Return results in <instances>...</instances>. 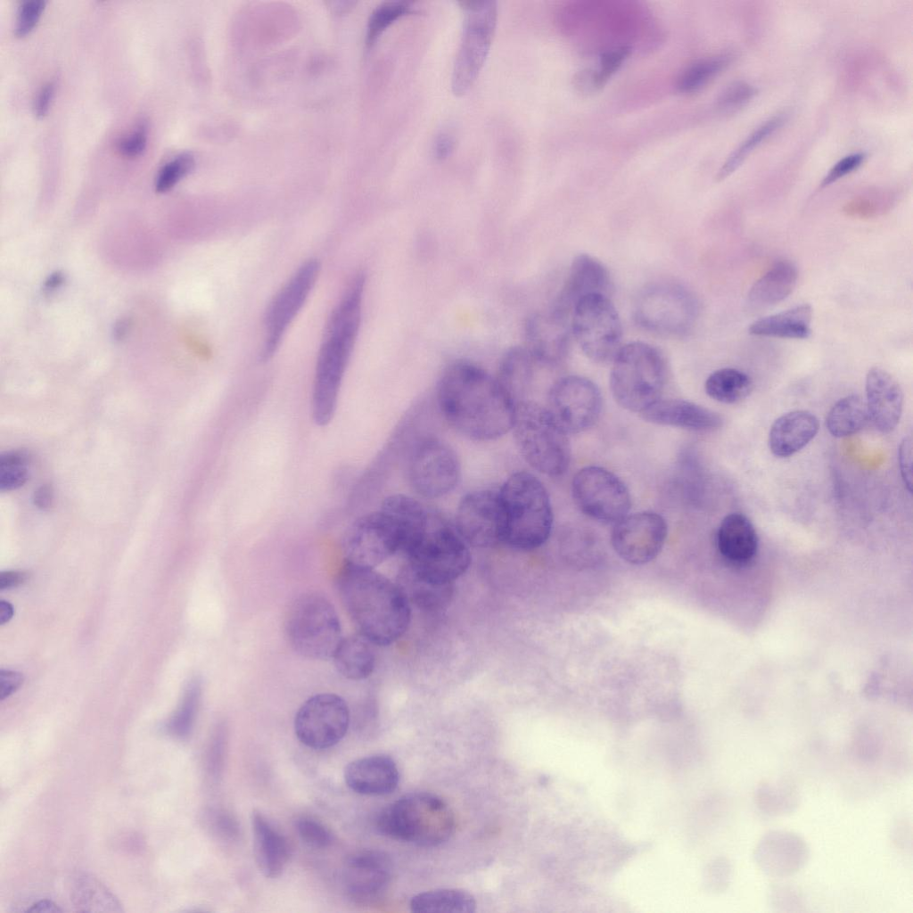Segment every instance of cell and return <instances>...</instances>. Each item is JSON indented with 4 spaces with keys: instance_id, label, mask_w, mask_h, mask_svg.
Returning <instances> with one entry per match:
<instances>
[{
    "instance_id": "obj_16",
    "label": "cell",
    "mask_w": 913,
    "mask_h": 913,
    "mask_svg": "<svg viewBox=\"0 0 913 913\" xmlns=\"http://www.w3.org/2000/svg\"><path fill=\"white\" fill-rule=\"evenodd\" d=\"M350 711L345 700L333 693L308 698L294 718V732L307 747L322 750L338 744L346 735Z\"/></svg>"
},
{
    "instance_id": "obj_3",
    "label": "cell",
    "mask_w": 913,
    "mask_h": 913,
    "mask_svg": "<svg viewBox=\"0 0 913 913\" xmlns=\"http://www.w3.org/2000/svg\"><path fill=\"white\" fill-rule=\"evenodd\" d=\"M365 280L357 276L333 311L321 344L312 388L311 415L327 425L336 411L342 378L360 326Z\"/></svg>"
},
{
    "instance_id": "obj_24",
    "label": "cell",
    "mask_w": 913,
    "mask_h": 913,
    "mask_svg": "<svg viewBox=\"0 0 913 913\" xmlns=\"http://www.w3.org/2000/svg\"><path fill=\"white\" fill-rule=\"evenodd\" d=\"M611 289L612 282L606 267L594 257L580 254L573 259L567 279L551 307L571 317L575 305L582 298L592 294L609 296Z\"/></svg>"
},
{
    "instance_id": "obj_50",
    "label": "cell",
    "mask_w": 913,
    "mask_h": 913,
    "mask_svg": "<svg viewBox=\"0 0 913 913\" xmlns=\"http://www.w3.org/2000/svg\"><path fill=\"white\" fill-rule=\"evenodd\" d=\"M296 830L302 842L315 849L328 847L333 842L330 830L321 822L309 818L301 817L297 819Z\"/></svg>"
},
{
    "instance_id": "obj_40",
    "label": "cell",
    "mask_w": 913,
    "mask_h": 913,
    "mask_svg": "<svg viewBox=\"0 0 913 913\" xmlns=\"http://www.w3.org/2000/svg\"><path fill=\"white\" fill-rule=\"evenodd\" d=\"M784 122L783 115H776L755 128L727 158L716 175L722 181L735 172L750 153L778 129Z\"/></svg>"
},
{
    "instance_id": "obj_58",
    "label": "cell",
    "mask_w": 913,
    "mask_h": 913,
    "mask_svg": "<svg viewBox=\"0 0 913 913\" xmlns=\"http://www.w3.org/2000/svg\"><path fill=\"white\" fill-rule=\"evenodd\" d=\"M27 580V573L20 571L0 572V590L16 588Z\"/></svg>"
},
{
    "instance_id": "obj_7",
    "label": "cell",
    "mask_w": 913,
    "mask_h": 913,
    "mask_svg": "<svg viewBox=\"0 0 913 913\" xmlns=\"http://www.w3.org/2000/svg\"><path fill=\"white\" fill-rule=\"evenodd\" d=\"M511 432L522 457L533 470L550 477L566 472L571 461L568 433L546 406L531 399L515 404Z\"/></svg>"
},
{
    "instance_id": "obj_12",
    "label": "cell",
    "mask_w": 913,
    "mask_h": 913,
    "mask_svg": "<svg viewBox=\"0 0 913 913\" xmlns=\"http://www.w3.org/2000/svg\"><path fill=\"white\" fill-rule=\"evenodd\" d=\"M571 328L583 353L596 363L613 361L621 349V323L609 296L592 294L579 300Z\"/></svg>"
},
{
    "instance_id": "obj_55",
    "label": "cell",
    "mask_w": 913,
    "mask_h": 913,
    "mask_svg": "<svg viewBox=\"0 0 913 913\" xmlns=\"http://www.w3.org/2000/svg\"><path fill=\"white\" fill-rule=\"evenodd\" d=\"M456 146V137L454 134L448 130H442L439 132L432 143V155L437 160H444L448 159L454 152Z\"/></svg>"
},
{
    "instance_id": "obj_45",
    "label": "cell",
    "mask_w": 913,
    "mask_h": 913,
    "mask_svg": "<svg viewBox=\"0 0 913 913\" xmlns=\"http://www.w3.org/2000/svg\"><path fill=\"white\" fill-rule=\"evenodd\" d=\"M78 905L86 911H120L114 896L96 879L84 876L78 879L77 885Z\"/></svg>"
},
{
    "instance_id": "obj_53",
    "label": "cell",
    "mask_w": 913,
    "mask_h": 913,
    "mask_svg": "<svg viewBox=\"0 0 913 913\" xmlns=\"http://www.w3.org/2000/svg\"><path fill=\"white\" fill-rule=\"evenodd\" d=\"M146 127L142 124L136 127L129 136L123 137L118 143L119 152L127 157H135L143 152L146 146Z\"/></svg>"
},
{
    "instance_id": "obj_36",
    "label": "cell",
    "mask_w": 913,
    "mask_h": 913,
    "mask_svg": "<svg viewBox=\"0 0 913 913\" xmlns=\"http://www.w3.org/2000/svg\"><path fill=\"white\" fill-rule=\"evenodd\" d=\"M398 584L411 605L425 611H438L447 607L454 594V584L428 581L416 576L407 567L401 573Z\"/></svg>"
},
{
    "instance_id": "obj_20",
    "label": "cell",
    "mask_w": 913,
    "mask_h": 913,
    "mask_svg": "<svg viewBox=\"0 0 913 913\" xmlns=\"http://www.w3.org/2000/svg\"><path fill=\"white\" fill-rule=\"evenodd\" d=\"M666 537L667 523L664 518L657 513L644 511L628 514L614 523L612 544L624 561L639 565L658 555Z\"/></svg>"
},
{
    "instance_id": "obj_5",
    "label": "cell",
    "mask_w": 913,
    "mask_h": 913,
    "mask_svg": "<svg viewBox=\"0 0 913 913\" xmlns=\"http://www.w3.org/2000/svg\"><path fill=\"white\" fill-rule=\"evenodd\" d=\"M401 552L412 572L439 584H454L472 561L469 545L454 525L432 509L406 540Z\"/></svg>"
},
{
    "instance_id": "obj_41",
    "label": "cell",
    "mask_w": 913,
    "mask_h": 913,
    "mask_svg": "<svg viewBox=\"0 0 913 913\" xmlns=\"http://www.w3.org/2000/svg\"><path fill=\"white\" fill-rule=\"evenodd\" d=\"M630 53L627 46L617 47L602 54L596 70L580 72L575 80L582 93H593L602 88L608 79L619 70Z\"/></svg>"
},
{
    "instance_id": "obj_34",
    "label": "cell",
    "mask_w": 913,
    "mask_h": 913,
    "mask_svg": "<svg viewBox=\"0 0 913 913\" xmlns=\"http://www.w3.org/2000/svg\"><path fill=\"white\" fill-rule=\"evenodd\" d=\"M798 278L796 267L786 260L775 263L751 287L748 300L753 307L775 305L794 291Z\"/></svg>"
},
{
    "instance_id": "obj_48",
    "label": "cell",
    "mask_w": 913,
    "mask_h": 913,
    "mask_svg": "<svg viewBox=\"0 0 913 913\" xmlns=\"http://www.w3.org/2000/svg\"><path fill=\"white\" fill-rule=\"evenodd\" d=\"M769 906L777 912L800 911L803 907L802 892L789 884H772L767 892Z\"/></svg>"
},
{
    "instance_id": "obj_46",
    "label": "cell",
    "mask_w": 913,
    "mask_h": 913,
    "mask_svg": "<svg viewBox=\"0 0 913 913\" xmlns=\"http://www.w3.org/2000/svg\"><path fill=\"white\" fill-rule=\"evenodd\" d=\"M29 456L24 450H12L0 455V490L10 491L22 487L29 479Z\"/></svg>"
},
{
    "instance_id": "obj_1",
    "label": "cell",
    "mask_w": 913,
    "mask_h": 913,
    "mask_svg": "<svg viewBox=\"0 0 913 913\" xmlns=\"http://www.w3.org/2000/svg\"><path fill=\"white\" fill-rule=\"evenodd\" d=\"M439 410L457 433L492 441L511 432L515 404L496 376L466 360L449 364L436 388Z\"/></svg>"
},
{
    "instance_id": "obj_2",
    "label": "cell",
    "mask_w": 913,
    "mask_h": 913,
    "mask_svg": "<svg viewBox=\"0 0 913 913\" xmlns=\"http://www.w3.org/2000/svg\"><path fill=\"white\" fill-rule=\"evenodd\" d=\"M337 588L359 634L375 646L400 638L411 621V605L398 582L375 571L345 564Z\"/></svg>"
},
{
    "instance_id": "obj_62",
    "label": "cell",
    "mask_w": 913,
    "mask_h": 913,
    "mask_svg": "<svg viewBox=\"0 0 913 913\" xmlns=\"http://www.w3.org/2000/svg\"><path fill=\"white\" fill-rule=\"evenodd\" d=\"M12 605L4 600H0V624L3 625L8 622L13 615Z\"/></svg>"
},
{
    "instance_id": "obj_43",
    "label": "cell",
    "mask_w": 913,
    "mask_h": 913,
    "mask_svg": "<svg viewBox=\"0 0 913 913\" xmlns=\"http://www.w3.org/2000/svg\"><path fill=\"white\" fill-rule=\"evenodd\" d=\"M728 53L711 56L690 65L683 71L677 82V87L683 94L699 91L715 78L730 62Z\"/></svg>"
},
{
    "instance_id": "obj_51",
    "label": "cell",
    "mask_w": 913,
    "mask_h": 913,
    "mask_svg": "<svg viewBox=\"0 0 913 913\" xmlns=\"http://www.w3.org/2000/svg\"><path fill=\"white\" fill-rule=\"evenodd\" d=\"M44 0H26L19 7L14 27V33L18 37L28 34L37 24L44 8Z\"/></svg>"
},
{
    "instance_id": "obj_17",
    "label": "cell",
    "mask_w": 913,
    "mask_h": 913,
    "mask_svg": "<svg viewBox=\"0 0 913 913\" xmlns=\"http://www.w3.org/2000/svg\"><path fill=\"white\" fill-rule=\"evenodd\" d=\"M547 408L568 433L592 427L602 411V396L590 380L568 375L555 381L547 392Z\"/></svg>"
},
{
    "instance_id": "obj_49",
    "label": "cell",
    "mask_w": 913,
    "mask_h": 913,
    "mask_svg": "<svg viewBox=\"0 0 913 913\" xmlns=\"http://www.w3.org/2000/svg\"><path fill=\"white\" fill-rule=\"evenodd\" d=\"M756 95V89L744 81L729 85L718 97L716 106L722 112H733L747 104Z\"/></svg>"
},
{
    "instance_id": "obj_6",
    "label": "cell",
    "mask_w": 913,
    "mask_h": 913,
    "mask_svg": "<svg viewBox=\"0 0 913 913\" xmlns=\"http://www.w3.org/2000/svg\"><path fill=\"white\" fill-rule=\"evenodd\" d=\"M376 827L391 839L432 847L451 837L456 821L452 810L440 797L417 792L385 807L377 817Z\"/></svg>"
},
{
    "instance_id": "obj_30",
    "label": "cell",
    "mask_w": 913,
    "mask_h": 913,
    "mask_svg": "<svg viewBox=\"0 0 913 913\" xmlns=\"http://www.w3.org/2000/svg\"><path fill=\"white\" fill-rule=\"evenodd\" d=\"M717 547L729 563L744 565L758 549L757 532L749 518L742 513H731L721 521L717 531Z\"/></svg>"
},
{
    "instance_id": "obj_29",
    "label": "cell",
    "mask_w": 913,
    "mask_h": 913,
    "mask_svg": "<svg viewBox=\"0 0 913 913\" xmlns=\"http://www.w3.org/2000/svg\"><path fill=\"white\" fill-rule=\"evenodd\" d=\"M251 823L253 853L259 871L267 878L280 876L290 858L286 838L260 811H252Z\"/></svg>"
},
{
    "instance_id": "obj_13",
    "label": "cell",
    "mask_w": 913,
    "mask_h": 913,
    "mask_svg": "<svg viewBox=\"0 0 913 913\" xmlns=\"http://www.w3.org/2000/svg\"><path fill=\"white\" fill-rule=\"evenodd\" d=\"M461 462L455 448L438 437H426L412 448L407 462V479L424 498L448 496L461 480Z\"/></svg>"
},
{
    "instance_id": "obj_47",
    "label": "cell",
    "mask_w": 913,
    "mask_h": 913,
    "mask_svg": "<svg viewBox=\"0 0 913 913\" xmlns=\"http://www.w3.org/2000/svg\"><path fill=\"white\" fill-rule=\"evenodd\" d=\"M193 165L194 159L192 154L187 152L181 153L168 161L160 169L156 177V192L164 193L172 188L192 170Z\"/></svg>"
},
{
    "instance_id": "obj_44",
    "label": "cell",
    "mask_w": 913,
    "mask_h": 913,
    "mask_svg": "<svg viewBox=\"0 0 913 913\" xmlns=\"http://www.w3.org/2000/svg\"><path fill=\"white\" fill-rule=\"evenodd\" d=\"M414 12L411 3L406 1H389L380 4L368 21L366 45L373 46L391 24Z\"/></svg>"
},
{
    "instance_id": "obj_9",
    "label": "cell",
    "mask_w": 913,
    "mask_h": 913,
    "mask_svg": "<svg viewBox=\"0 0 913 913\" xmlns=\"http://www.w3.org/2000/svg\"><path fill=\"white\" fill-rule=\"evenodd\" d=\"M284 629L292 648L308 659L332 658L342 638L334 606L317 592L304 593L294 599L287 612Z\"/></svg>"
},
{
    "instance_id": "obj_57",
    "label": "cell",
    "mask_w": 913,
    "mask_h": 913,
    "mask_svg": "<svg viewBox=\"0 0 913 913\" xmlns=\"http://www.w3.org/2000/svg\"><path fill=\"white\" fill-rule=\"evenodd\" d=\"M53 89L54 84L53 82H48L42 86L34 104L36 116L42 118L46 114L53 95Z\"/></svg>"
},
{
    "instance_id": "obj_60",
    "label": "cell",
    "mask_w": 913,
    "mask_h": 913,
    "mask_svg": "<svg viewBox=\"0 0 913 913\" xmlns=\"http://www.w3.org/2000/svg\"><path fill=\"white\" fill-rule=\"evenodd\" d=\"M28 912L57 913L62 912V909L59 907H57V905L54 904L53 901L44 900L34 904L29 909H28Z\"/></svg>"
},
{
    "instance_id": "obj_23",
    "label": "cell",
    "mask_w": 913,
    "mask_h": 913,
    "mask_svg": "<svg viewBox=\"0 0 913 913\" xmlns=\"http://www.w3.org/2000/svg\"><path fill=\"white\" fill-rule=\"evenodd\" d=\"M526 347L545 366L565 359L571 341V317L552 307L533 314L526 324Z\"/></svg>"
},
{
    "instance_id": "obj_31",
    "label": "cell",
    "mask_w": 913,
    "mask_h": 913,
    "mask_svg": "<svg viewBox=\"0 0 913 913\" xmlns=\"http://www.w3.org/2000/svg\"><path fill=\"white\" fill-rule=\"evenodd\" d=\"M540 365L526 346L512 348L501 359L496 377L514 404L530 399Z\"/></svg>"
},
{
    "instance_id": "obj_15",
    "label": "cell",
    "mask_w": 913,
    "mask_h": 913,
    "mask_svg": "<svg viewBox=\"0 0 913 913\" xmlns=\"http://www.w3.org/2000/svg\"><path fill=\"white\" fill-rule=\"evenodd\" d=\"M572 495L577 507L587 516L605 523L625 517L631 498L624 482L611 471L596 465L580 469L572 479Z\"/></svg>"
},
{
    "instance_id": "obj_52",
    "label": "cell",
    "mask_w": 913,
    "mask_h": 913,
    "mask_svg": "<svg viewBox=\"0 0 913 913\" xmlns=\"http://www.w3.org/2000/svg\"><path fill=\"white\" fill-rule=\"evenodd\" d=\"M866 159L865 152H853L839 160L821 180L818 190H821L840 178L856 170Z\"/></svg>"
},
{
    "instance_id": "obj_61",
    "label": "cell",
    "mask_w": 913,
    "mask_h": 913,
    "mask_svg": "<svg viewBox=\"0 0 913 913\" xmlns=\"http://www.w3.org/2000/svg\"><path fill=\"white\" fill-rule=\"evenodd\" d=\"M64 279L63 274L60 271H56L51 274L45 280L44 288L48 292H53L63 284Z\"/></svg>"
},
{
    "instance_id": "obj_26",
    "label": "cell",
    "mask_w": 913,
    "mask_h": 913,
    "mask_svg": "<svg viewBox=\"0 0 913 913\" xmlns=\"http://www.w3.org/2000/svg\"><path fill=\"white\" fill-rule=\"evenodd\" d=\"M343 777L347 786L353 792L373 796L392 793L399 780L395 761L384 754L350 761L344 769Z\"/></svg>"
},
{
    "instance_id": "obj_37",
    "label": "cell",
    "mask_w": 913,
    "mask_h": 913,
    "mask_svg": "<svg viewBox=\"0 0 913 913\" xmlns=\"http://www.w3.org/2000/svg\"><path fill=\"white\" fill-rule=\"evenodd\" d=\"M869 421L866 401L851 394L840 399L828 411L826 428L837 438L853 435L862 430Z\"/></svg>"
},
{
    "instance_id": "obj_10",
    "label": "cell",
    "mask_w": 913,
    "mask_h": 913,
    "mask_svg": "<svg viewBox=\"0 0 913 913\" xmlns=\"http://www.w3.org/2000/svg\"><path fill=\"white\" fill-rule=\"evenodd\" d=\"M464 20L460 44L454 61L451 87L457 96L466 94L476 81L488 57L498 21L494 1L460 3Z\"/></svg>"
},
{
    "instance_id": "obj_18",
    "label": "cell",
    "mask_w": 913,
    "mask_h": 913,
    "mask_svg": "<svg viewBox=\"0 0 913 913\" xmlns=\"http://www.w3.org/2000/svg\"><path fill=\"white\" fill-rule=\"evenodd\" d=\"M456 530L469 547L487 548L502 544L505 515L498 489L469 491L459 500Z\"/></svg>"
},
{
    "instance_id": "obj_22",
    "label": "cell",
    "mask_w": 913,
    "mask_h": 913,
    "mask_svg": "<svg viewBox=\"0 0 913 913\" xmlns=\"http://www.w3.org/2000/svg\"><path fill=\"white\" fill-rule=\"evenodd\" d=\"M392 874V862L383 851L364 850L350 856L343 868L347 896L355 902H370L386 890Z\"/></svg>"
},
{
    "instance_id": "obj_4",
    "label": "cell",
    "mask_w": 913,
    "mask_h": 913,
    "mask_svg": "<svg viewBox=\"0 0 913 913\" xmlns=\"http://www.w3.org/2000/svg\"><path fill=\"white\" fill-rule=\"evenodd\" d=\"M505 515L502 544L519 551L541 547L553 528L550 497L532 473L517 471L498 488Z\"/></svg>"
},
{
    "instance_id": "obj_8",
    "label": "cell",
    "mask_w": 913,
    "mask_h": 913,
    "mask_svg": "<svg viewBox=\"0 0 913 913\" xmlns=\"http://www.w3.org/2000/svg\"><path fill=\"white\" fill-rule=\"evenodd\" d=\"M665 382L664 358L647 343H628L613 359L611 391L615 401L629 411L640 414L659 400Z\"/></svg>"
},
{
    "instance_id": "obj_11",
    "label": "cell",
    "mask_w": 913,
    "mask_h": 913,
    "mask_svg": "<svg viewBox=\"0 0 913 913\" xmlns=\"http://www.w3.org/2000/svg\"><path fill=\"white\" fill-rule=\"evenodd\" d=\"M699 307L695 297L681 285L654 284L643 289L634 305V318L642 328L662 335L679 336L695 324Z\"/></svg>"
},
{
    "instance_id": "obj_32",
    "label": "cell",
    "mask_w": 913,
    "mask_h": 913,
    "mask_svg": "<svg viewBox=\"0 0 913 913\" xmlns=\"http://www.w3.org/2000/svg\"><path fill=\"white\" fill-rule=\"evenodd\" d=\"M374 646L359 633L342 637L332 656L337 671L350 680L371 676L376 664Z\"/></svg>"
},
{
    "instance_id": "obj_14",
    "label": "cell",
    "mask_w": 913,
    "mask_h": 913,
    "mask_svg": "<svg viewBox=\"0 0 913 913\" xmlns=\"http://www.w3.org/2000/svg\"><path fill=\"white\" fill-rule=\"evenodd\" d=\"M400 548L399 530L381 507L356 519L342 541L345 564L366 569H375Z\"/></svg>"
},
{
    "instance_id": "obj_28",
    "label": "cell",
    "mask_w": 913,
    "mask_h": 913,
    "mask_svg": "<svg viewBox=\"0 0 913 913\" xmlns=\"http://www.w3.org/2000/svg\"><path fill=\"white\" fill-rule=\"evenodd\" d=\"M818 429V419L811 412H787L771 424L768 437L769 448L777 457L791 456L808 445Z\"/></svg>"
},
{
    "instance_id": "obj_27",
    "label": "cell",
    "mask_w": 913,
    "mask_h": 913,
    "mask_svg": "<svg viewBox=\"0 0 913 913\" xmlns=\"http://www.w3.org/2000/svg\"><path fill=\"white\" fill-rule=\"evenodd\" d=\"M649 423L694 431H712L722 426L715 411L684 399H659L640 413Z\"/></svg>"
},
{
    "instance_id": "obj_19",
    "label": "cell",
    "mask_w": 913,
    "mask_h": 913,
    "mask_svg": "<svg viewBox=\"0 0 913 913\" xmlns=\"http://www.w3.org/2000/svg\"><path fill=\"white\" fill-rule=\"evenodd\" d=\"M319 268V263L315 259L302 264L270 303L265 317L263 360H268L276 352L285 330L311 292Z\"/></svg>"
},
{
    "instance_id": "obj_63",
    "label": "cell",
    "mask_w": 913,
    "mask_h": 913,
    "mask_svg": "<svg viewBox=\"0 0 913 913\" xmlns=\"http://www.w3.org/2000/svg\"><path fill=\"white\" fill-rule=\"evenodd\" d=\"M128 326H129V322L127 321V319H120L116 324L115 328H114V336H115V338L118 339V340H120L121 338H123L126 335V333H127V332L128 330Z\"/></svg>"
},
{
    "instance_id": "obj_42",
    "label": "cell",
    "mask_w": 913,
    "mask_h": 913,
    "mask_svg": "<svg viewBox=\"0 0 913 913\" xmlns=\"http://www.w3.org/2000/svg\"><path fill=\"white\" fill-rule=\"evenodd\" d=\"M202 691L199 678H193L188 682L177 710L167 724L170 734L180 738L191 734L199 711Z\"/></svg>"
},
{
    "instance_id": "obj_59",
    "label": "cell",
    "mask_w": 913,
    "mask_h": 913,
    "mask_svg": "<svg viewBox=\"0 0 913 913\" xmlns=\"http://www.w3.org/2000/svg\"><path fill=\"white\" fill-rule=\"evenodd\" d=\"M53 498V490L52 486L45 484L40 486L34 492L33 502L34 505L39 509H46L52 505Z\"/></svg>"
},
{
    "instance_id": "obj_54",
    "label": "cell",
    "mask_w": 913,
    "mask_h": 913,
    "mask_svg": "<svg viewBox=\"0 0 913 913\" xmlns=\"http://www.w3.org/2000/svg\"><path fill=\"white\" fill-rule=\"evenodd\" d=\"M898 463L903 483L909 492L912 490V440L905 437L898 450Z\"/></svg>"
},
{
    "instance_id": "obj_21",
    "label": "cell",
    "mask_w": 913,
    "mask_h": 913,
    "mask_svg": "<svg viewBox=\"0 0 913 913\" xmlns=\"http://www.w3.org/2000/svg\"><path fill=\"white\" fill-rule=\"evenodd\" d=\"M810 853V847L801 835L789 830L775 829L768 831L758 840L753 860L765 876L786 878L805 867Z\"/></svg>"
},
{
    "instance_id": "obj_56",
    "label": "cell",
    "mask_w": 913,
    "mask_h": 913,
    "mask_svg": "<svg viewBox=\"0 0 913 913\" xmlns=\"http://www.w3.org/2000/svg\"><path fill=\"white\" fill-rule=\"evenodd\" d=\"M23 677L20 672L10 670H0V700L13 694L22 684Z\"/></svg>"
},
{
    "instance_id": "obj_25",
    "label": "cell",
    "mask_w": 913,
    "mask_h": 913,
    "mask_svg": "<svg viewBox=\"0 0 913 913\" xmlns=\"http://www.w3.org/2000/svg\"><path fill=\"white\" fill-rule=\"evenodd\" d=\"M865 388L869 420L879 432H892L902 413L903 391L901 385L891 374L876 366L868 370Z\"/></svg>"
},
{
    "instance_id": "obj_33",
    "label": "cell",
    "mask_w": 913,
    "mask_h": 913,
    "mask_svg": "<svg viewBox=\"0 0 913 913\" xmlns=\"http://www.w3.org/2000/svg\"><path fill=\"white\" fill-rule=\"evenodd\" d=\"M811 318V307L801 304L754 321L748 331L755 336L802 340L810 336Z\"/></svg>"
},
{
    "instance_id": "obj_35",
    "label": "cell",
    "mask_w": 913,
    "mask_h": 913,
    "mask_svg": "<svg viewBox=\"0 0 913 913\" xmlns=\"http://www.w3.org/2000/svg\"><path fill=\"white\" fill-rule=\"evenodd\" d=\"M753 798L758 810L769 817L791 815L801 802L796 784L780 776L762 779L755 788Z\"/></svg>"
},
{
    "instance_id": "obj_38",
    "label": "cell",
    "mask_w": 913,
    "mask_h": 913,
    "mask_svg": "<svg viewBox=\"0 0 913 913\" xmlns=\"http://www.w3.org/2000/svg\"><path fill=\"white\" fill-rule=\"evenodd\" d=\"M410 909L418 913H471L476 909V901L470 892L461 889H436L415 895Z\"/></svg>"
},
{
    "instance_id": "obj_39",
    "label": "cell",
    "mask_w": 913,
    "mask_h": 913,
    "mask_svg": "<svg viewBox=\"0 0 913 913\" xmlns=\"http://www.w3.org/2000/svg\"><path fill=\"white\" fill-rule=\"evenodd\" d=\"M753 381L744 372L731 367L720 368L711 373L705 381L706 394L716 401L735 404L749 396Z\"/></svg>"
}]
</instances>
